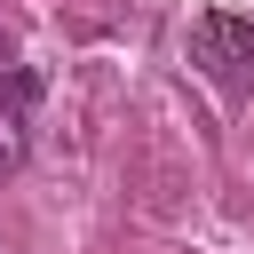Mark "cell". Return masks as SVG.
I'll return each mask as SVG.
<instances>
[{"instance_id":"obj_1","label":"cell","mask_w":254,"mask_h":254,"mask_svg":"<svg viewBox=\"0 0 254 254\" xmlns=\"http://www.w3.org/2000/svg\"><path fill=\"white\" fill-rule=\"evenodd\" d=\"M190 64H198L214 87L246 95V87H254V24L230 16V8H198V16H190Z\"/></svg>"},{"instance_id":"obj_2","label":"cell","mask_w":254,"mask_h":254,"mask_svg":"<svg viewBox=\"0 0 254 254\" xmlns=\"http://www.w3.org/2000/svg\"><path fill=\"white\" fill-rule=\"evenodd\" d=\"M40 95H48V71H32V64H8V71H0V111H8V119H24Z\"/></svg>"},{"instance_id":"obj_3","label":"cell","mask_w":254,"mask_h":254,"mask_svg":"<svg viewBox=\"0 0 254 254\" xmlns=\"http://www.w3.org/2000/svg\"><path fill=\"white\" fill-rule=\"evenodd\" d=\"M8 64H16V48H8V32H0V71H8Z\"/></svg>"}]
</instances>
